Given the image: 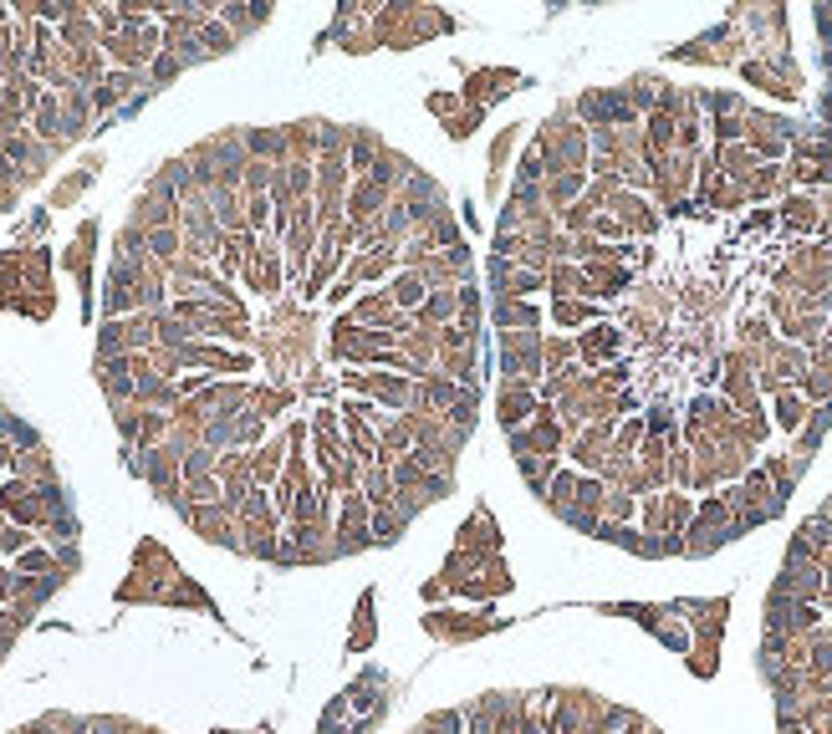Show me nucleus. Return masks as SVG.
I'll return each instance as SVG.
<instances>
[{"label": "nucleus", "instance_id": "nucleus-1", "mask_svg": "<svg viewBox=\"0 0 832 734\" xmlns=\"http://www.w3.org/2000/svg\"><path fill=\"white\" fill-rule=\"evenodd\" d=\"M781 424H786V428L802 424V408H796V398H781Z\"/></svg>", "mask_w": 832, "mask_h": 734}, {"label": "nucleus", "instance_id": "nucleus-2", "mask_svg": "<svg viewBox=\"0 0 832 734\" xmlns=\"http://www.w3.org/2000/svg\"><path fill=\"white\" fill-rule=\"evenodd\" d=\"M715 520H720V505H710V510H705V526H715ZM700 536H705V530H700ZM710 546H715V536H705L695 551H710Z\"/></svg>", "mask_w": 832, "mask_h": 734}]
</instances>
